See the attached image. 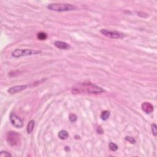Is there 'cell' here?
I'll return each instance as SVG.
<instances>
[{
    "label": "cell",
    "instance_id": "cell-1",
    "mask_svg": "<svg viewBox=\"0 0 157 157\" xmlns=\"http://www.w3.org/2000/svg\"><path fill=\"white\" fill-rule=\"evenodd\" d=\"M72 91L74 94L81 93V92H86L90 94H99L104 92L105 90L100 87H98L91 82H84L81 84L78 87L73 88Z\"/></svg>",
    "mask_w": 157,
    "mask_h": 157
},
{
    "label": "cell",
    "instance_id": "cell-2",
    "mask_svg": "<svg viewBox=\"0 0 157 157\" xmlns=\"http://www.w3.org/2000/svg\"><path fill=\"white\" fill-rule=\"evenodd\" d=\"M48 9L56 12H68L75 9V7L70 4L52 3L47 6Z\"/></svg>",
    "mask_w": 157,
    "mask_h": 157
},
{
    "label": "cell",
    "instance_id": "cell-3",
    "mask_svg": "<svg viewBox=\"0 0 157 157\" xmlns=\"http://www.w3.org/2000/svg\"><path fill=\"white\" fill-rule=\"evenodd\" d=\"M6 140L8 144L12 147L19 146L21 143L20 134L15 131H9L7 133Z\"/></svg>",
    "mask_w": 157,
    "mask_h": 157
},
{
    "label": "cell",
    "instance_id": "cell-4",
    "mask_svg": "<svg viewBox=\"0 0 157 157\" xmlns=\"http://www.w3.org/2000/svg\"><path fill=\"white\" fill-rule=\"evenodd\" d=\"M41 52L39 50L33 49H17L14 50L12 53V56L14 58H19V57H23V56H28L33 55H37Z\"/></svg>",
    "mask_w": 157,
    "mask_h": 157
},
{
    "label": "cell",
    "instance_id": "cell-5",
    "mask_svg": "<svg viewBox=\"0 0 157 157\" xmlns=\"http://www.w3.org/2000/svg\"><path fill=\"white\" fill-rule=\"evenodd\" d=\"M100 32L101 34H103L104 36L112 39H121L123 38L125 36L123 33L115 31H109V30H108L106 29L101 30Z\"/></svg>",
    "mask_w": 157,
    "mask_h": 157
},
{
    "label": "cell",
    "instance_id": "cell-6",
    "mask_svg": "<svg viewBox=\"0 0 157 157\" xmlns=\"http://www.w3.org/2000/svg\"><path fill=\"white\" fill-rule=\"evenodd\" d=\"M10 120L11 123L15 127L17 128H20L23 126V122L22 119L19 117H18L15 113L12 112L10 115Z\"/></svg>",
    "mask_w": 157,
    "mask_h": 157
},
{
    "label": "cell",
    "instance_id": "cell-7",
    "mask_svg": "<svg viewBox=\"0 0 157 157\" xmlns=\"http://www.w3.org/2000/svg\"><path fill=\"white\" fill-rule=\"evenodd\" d=\"M27 88V85H17L14 86V87H10V88L8 89L7 92L10 94H14V93H18V92H20L23 90H25Z\"/></svg>",
    "mask_w": 157,
    "mask_h": 157
},
{
    "label": "cell",
    "instance_id": "cell-8",
    "mask_svg": "<svg viewBox=\"0 0 157 157\" xmlns=\"http://www.w3.org/2000/svg\"><path fill=\"white\" fill-rule=\"evenodd\" d=\"M142 109L147 114H150L153 111V106L150 102H144L141 106Z\"/></svg>",
    "mask_w": 157,
    "mask_h": 157
},
{
    "label": "cell",
    "instance_id": "cell-9",
    "mask_svg": "<svg viewBox=\"0 0 157 157\" xmlns=\"http://www.w3.org/2000/svg\"><path fill=\"white\" fill-rule=\"evenodd\" d=\"M54 45H55L56 47H57L59 49L68 50L70 49V46H69L68 44L64 43V42L63 41H57L55 42Z\"/></svg>",
    "mask_w": 157,
    "mask_h": 157
},
{
    "label": "cell",
    "instance_id": "cell-10",
    "mask_svg": "<svg viewBox=\"0 0 157 157\" xmlns=\"http://www.w3.org/2000/svg\"><path fill=\"white\" fill-rule=\"evenodd\" d=\"M34 125H35V122H34L33 120H30V121L28 122V124L27 125V131L28 133H31L33 131L34 127Z\"/></svg>",
    "mask_w": 157,
    "mask_h": 157
},
{
    "label": "cell",
    "instance_id": "cell-11",
    "mask_svg": "<svg viewBox=\"0 0 157 157\" xmlns=\"http://www.w3.org/2000/svg\"><path fill=\"white\" fill-rule=\"evenodd\" d=\"M58 136L60 137V139L62 140L66 139L69 136V134L67 131L65 130H61L59 132Z\"/></svg>",
    "mask_w": 157,
    "mask_h": 157
},
{
    "label": "cell",
    "instance_id": "cell-12",
    "mask_svg": "<svg viewBox=\"0 0 157 157\" xmlns=\"http://www.w3.org/2000/svg\"><path fill=\"white\" fill-rule=\"evenodd\" d=\"M110 116V112L108 111H103L101 114V118L102 120H107L109 119Z\"/></svg>",
    "mask_w": 157,
    "mask_h": 157
},
{
    "label": "cell",
    "instance_id": "cell-13",
    "mask_svg": "<svg viewBox=\"0 0 157 157\" xmlns=\"http://www.w3.org/2000/svg\"><path fill=\"white\" fill-rule=\"evenodd\" d=\"M37 39H39V40L41 41H43V40H46L47 39V35L46 33H43V32H41L37 34Z\"/></svg>",
    "mask_w": 157,
    "mask_h": 157
},
{
    "label": "cell",
    "instance_id": "cell-14",
    "mask_svg": "<svg viewBox=\"0 0 157 157\" xmlns=\"http://www.w3.org/2000/svg\"><path fill=\"white\" fill-rule=\"evenodd\" d=\"M109 149L113 152H116L118 150V146L115 143L111 142L109 145Z\"/></svg>",
    "mask_w": 157,
    "mask_h": 157
},
{
    "label": "cell",
    "instance_id": "cell-15",
    "mask_svg": "<svg viewBox=\"0 0 157 157\" xmlns=\"http://www.w3.org/2000/svg\"><path fill=\"white\" fill-rule=\"evenodd\" d=\"M125 140L130 142L131 144H135L136 143V140L134 139L133 137L131 136H126L125 137Z\"/></svg>",
    "mask_w": 157,
    "mask_h": 157
},
{
    "label": "cell",
    "instance_id": "cell-16",
    "mask_svg": "<svg viewBox=\"0 0 157 157\" xmlns=\"http://www.w3.org/2000/svg\"><path fill=\"white\" fill-rule=\"evenodd\" d=\"M11 156L12 155L9 153L6 152V151H2V152H1V153H0V156L1 157H9Z\"/></svg>",
    "mask_w": 157,
    "mask_h": 157
},
{
    "label": "cell",
    "instance_id": "cell-17",
    "mask_svg": "<svg viewBox=\"0 0 157 157\" xmlns=\"http://www.w3.org/2000/svg\"><path fill=\"white\" fill-rule=\"evenodd\" d=\"M77 117L76 115L72 114L69 115V120L71 122H75L77 120Z\"/></svg>",
    "mask_w": 157,
    "mask_h": 157
},
{
    "label": "cell",
    "instance_id": "cell-18",
    "mask_svg": "<svg viewBox=\"0 0 157 157\" xmlns=\"http://www.w3.org/2000/svg\"><path fill=\"white\" fill-rule=\"evenodd\" d=\"M152 133H153V135L155 136H156L157 127H156V125L155 124L152 125Z\"/></svg>",
    "mask_w": 157,
    "mask_h": 157
},
{
    "label": "cell",
    "instance_id": "cell-19",
    "mask_svg": "<svg viewBox=\"0 0 157 157\" xmlns=\"http://www.w3.org/2000/svg\"><path fill=\"white\" fill-rule=\"evenodd\" d=\"M96 131H97L98 133H99V134H102L104 132L103 130H102V129L100 127V126H98V127L97 128V129H96Z\"/></svg>",
    "mask_w": 157,
    "mask_h": 157
}]
</instances>
